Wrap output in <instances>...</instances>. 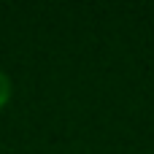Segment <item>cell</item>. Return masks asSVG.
Listing matches in <instances>:
<instances>
[{
	"label": "cell",
	"mask_w": 154,
	"mask_h": 154,
	"mask_svg": "<svg viewBox=\"0 0 154 154\" xmlns=\"http://www.w3.org/2000/svg\"><path fill=\"white\" fill-rule=\"evenodd\" d=\"M8 97H11V81H8V76L0 70V108L8 103Z\"/></svg>",
	"instance_id": "obj_1"
}]
</instances>
